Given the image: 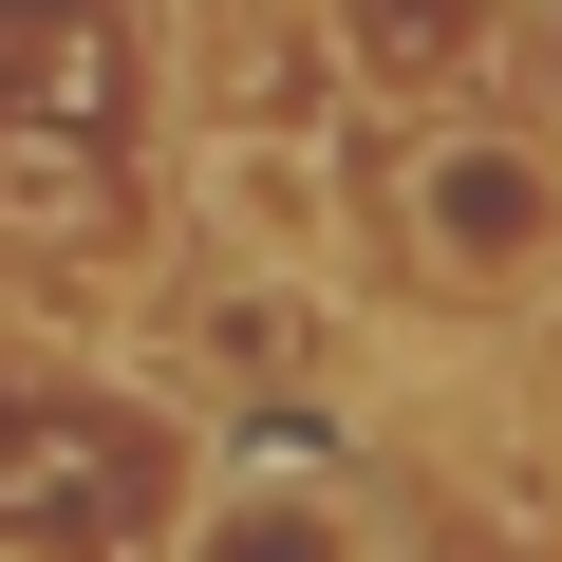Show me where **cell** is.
Wrapping results in <instances>:
<instances>
[{
  "instance_id": "1",
  "label": "cell",
  "mask_w": 562,
  "mask_h": 562,
  "mask_svg": "<svg viewBox=\"0 0 562 562\" xmlns=\"http://www.w3.org/2000/svg\"><path fill=\"white\" fill-rule=\"evenodd\" d=\"M394 225L431 281H469V301H525V281H562V150L543 132H431L394 169Z\"/></svg>"
},
{
  "instance_id": "2",
  "label": "cell",
  "mask_w": 562,
  "mask_h": 562,
  "mask_svg": "<svg viewBox=\"0 0 562 562\" xmlns=\"http://www.w3.org/2000/svg\"><path fill=\"white\" fill-rule=\"evenodd\" d=\"M188 562H375L357 543V506L281 450V469H244V487H206V525H188Z\"/></svg>"
},
{
  "instance_id": "3",
  "label": "cell",
  "mask_w": 562,
  "mask_h": 562,
  "mask_svg": "<svg viewBox=\"0 0 562 562\" xmlns=\"http://www.w3.org/2000/svg\"><path fill=\"white\" fill-rule=\"evenodd\" d=\"M487 38H506V0H338V57L375 94H469Z\"/></svg>"
}]
</instances>
